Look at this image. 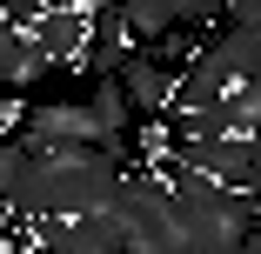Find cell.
I'll use <instances>...</instances> for the list:
<instances>
[{
    "mask_svg": "<svg viewBox=\"0 0 261 254\" xmlns=\"http://www.w3.org/2000/svg\"><path fill=\"white\" fill-rule=\"evenodd\" d=\"M47 67V47L27 34V14H0V87H34Z\"/></svg>",
    "mask_w": 261,
    "mask_h": 254,
    "instance_id": "obj_4",
    "label": "cell"
},
{
    "mask_svg": "<svg viewBox=\"0 0 261 254\" xmlns=\"http://www.w3.org/2000/svg\"><path fill=\"white\" fill-rule=\"evenodd\" d=\"M94 114H100V127H108V134L127 147V127H134V100H127V87H121V74H100V80H94Z\"/></svg>",
    "mask_w": 261,
    "mask_h": 254,
    "instance_id": "obj_6",
    "label": "cell"
},
{
    "mask_svg": "<svg viewBox=\"0 0 261 254\" xmlns=\"http://www.w3.org/2000/svg\"><path fill=\"white\" fill-rule=\"evenodd\" d=\"M134 40H141V34L127 27V14L114 7V0H108V7L94 14V47H87V74H94V80H100V74H121V67H127V61L141 54Z\"/></svg>",
    "mask_w": 261,
    "mask_h": 254,
    "instance_id": "obj_5",
    "label": "cell"
},
{
    "mask_svg": "<svg viewBox=\"0 0 261 254\" xmlns=\"http://www.w3.org/2000/svg\"><path fill=\"white\" fill-rule=\"evenodd\" d=\"M174 14L181 20H207V14H221V0H174Z\"/></svg>",
    "mask_w": 261,
    "mask_h": 254,
    "instance_id": "obj_8",
    "label": "cell"
},
{
    "mask_svg": "<svg viewBox=\"0 0 261 254\" xmlns=\"http://www.w3.org/2000/svg\"><path fill=\"white\" fill-rule=\"evenodd\" d=\"M121 87H127V100H134V114H147V121H161V114L181 107V74H168L161 54H134V61L121 67Z\"/></svg>",
    "mask_w": 261,
    "mask_h": 254,
    "instance_id": "obj_3",
    "label": "cell"
},
{
    "mask_svg": "<svg viewBox=\"0 0 261 254\" xmlns=\"http://www.w3.org/2000/svg\"><path fill=\"white\" fill-rule=\"evenodd\" d=\"M254 214H261V187H207L174 174L168 234L181 241V254H241Z\"/></svg>",
    "mask_w": 261,
    "mask_h": 254,
    "instance_id": "obj_1",
    "label": "cell"
},
{
    "mask_svg": "<svg viewBox=\"0 0 261 254\" xmlns=\"http://www.w3.org/2000/svg\"><path fill=\"white\" fill-rule=\"evenodd\" d=\"M114 7H121V14H127V27H134V34H147V40H168V34H174V20H181V14H174V0H114Z\"/></svg>",
    "mask_w": 261,
    "mask_h": 254,
    "instance_id": "obj_7",
    "label": "cell"
},
{
    "mask_svg": "<svg viewBox=\"0 0 261 254\" xmlns=\"http://www.w3.org/2000/svg\"><path fill=\"white\" fill-rule=\"evenodd\" d=\"M0 254H27V247H0ZM34 254H40V247H34Z\"/></svg>",
    "mask_w": 261,
    "mask_h": 254,
    "instance_id": "obj_9",
    "label": "cell"
},
{
    "mask_svg": "<svg viewBox=\"0 0 261 254\" xmlns=\"http://www.w3.org/2000/svg\"><path fill=\"white\" fill-rule=\"evenodd\" d=\"M27 147H61V140H81V147H114V154H127V147L100 127L94 100H54V107H34L27 127H20Z\"/></svg>",
    "mask_w": 261,
    "mask_h": 254,
    "instance_id": "obj_2",
    "label": "cell"
}]
</instances>
